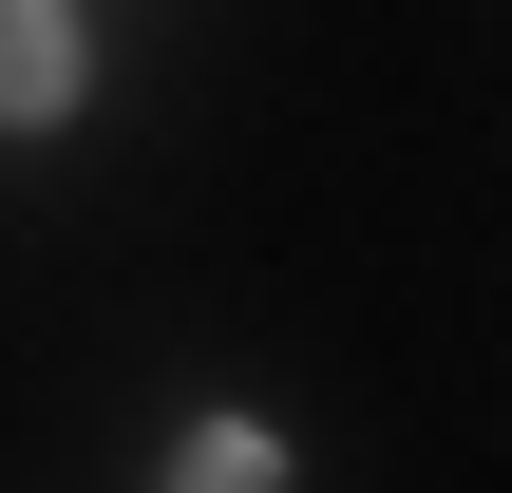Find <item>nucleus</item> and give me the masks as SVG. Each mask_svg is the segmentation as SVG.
<instances>
[{"instance_id":"f257e3e1","label":"nucleus","mask_w":512,"mask_h":493,"mask_svg":"<svg viewBox=\"0 0 512 493\" xmlns=\"http://www.w3.org/2000/svg\"><path fill=\"white\" fill-rule=\"evenodd\" d=\"M76 0H0V133H38V114H76Z\"/></svg>"},{"instance_id":"f03ea898","label":"nucleus","mask_w":512,"mask_h":493,"mask_svg":"<svg viewBox=\"0 0 512 493\" xmlns=\"http://www.w3.org/2000/svg\"><path fill=\"white\" fill-rule=\"evenodd\" d=\"M171 493H285V437H266V418H209V437L171 456Z\"/></svg>"}]
</instances>
